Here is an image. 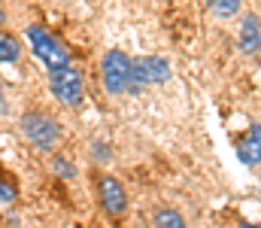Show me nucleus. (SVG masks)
Wrapping results in <instances>:
<instances>
[{"instance_id":"obj_1","label":"nucleus","mask_w":261,"mask_h":228,"mask_svg":"<svg viewBox=\"0 0 261 228\" xmlns=\"http://www.w3.org/2000/svg\"><path fill=\"white\" fill-rule=\"evenodd\" d=\"M28 40H31V46H34V55L49 67V73L70 67V52L64 49V43H58L46 28L31 24V28H28Z\"/></svg>"},{"instance_id":"obj_2","label":"nucleus","mask_w":261,"mask_h":228,"mask_svg":"<svg viewBox=\"0 0 261 228\" xmlns=\"http://www.w3.org/2000/svg\"><path fill=\"white\" fill-rule=\"evenodd\" d=\"M100 76H103L107 91H113V94L128 91V88H134V58H128L119 49H110L100 61Z\"/></svg>"},{"instance_id":"obj_3","label":"nucleus","mask_w":261,"mask_h":228,"mask_svg":"<svg viewBox=\"0 0 261 228\" xmlns=\"http://www.w3.org/2000/svg\"><path fill=\"white\" fill-rule=\"evenodd\" d=\"M21 131L40 149H52L58 143V137H61V125L49 113H40V110H31V113L21 116Z\"/></svg>"},{"instance_id":"obj_4","label":"nucleus","mask_w":261,"mask_h":228,"mask_svg":"<svg viewBox=\"0 0 261 228\" xmlns=\"http://www.w3.org/2000/svg\"><path fill=\"white\" fill-rule=\"evenodd\" d=\"M49 88H52V94L61 104H79L82 100V91H85V76L79 73L76 67L55 70V73L49 76Z\"/></svg>"},{"instance_id":"obj_5","label":"nucleus","mask_w":261,"mask_h":228,"mask_svg":"<svg viewBox=\"0 0 261 228\" xmlns=\"http://www.w3.org/2000/svg\"><path fill=\"white\" fill-rule=\"evenodd\" d=\"M97 198H100L103 210H107V213H113V216H119V213H125V210H128L125 186H122L113 173H103V176L97 180Z\"/></svg>"},{"instance_id":"obj_6","label":"nucleus","mask_w":261,"mask_h":228,"mask_svg":"<svg viewBox=\"0 0 261 228\" xmlns=\"http://www.w3.org/2000/svg\"><path fill=\"white\" fill-rule=\"evenodd\" d=\"M170 79V64L164 58H155V55H143L134 61V82L140 85H158V82H167Z\"/></svg>"},{"instance_id":"obj_7","label":"nucleus","mask_w":261,"mask_h":228,"mask_svg":"<svg viewBox=\"0 0 261 228\" xmlns=\"http://www.w3.org/2000/svg\"><path fill=\"white\" fill-rule=\"evenodd\" d=\"M237 43H240V52H243V55H258V49H261V21H258V15H246V18H243Z\"/></svg>"},{"instance_id":"obj_8","label":"nucleus","mask_w":261,"mask_h":228,"mask_svg":"<svg viewBox=\"0 0 261 228\" xmlns=\"http://www.w3.org/2000/svg\"><path fill=\"white\" fill-rule=\"evenodd\" d=\"M237 155H240L243 164H258L261 161V125H252V128L240 137Z\"/></svg>"},{"instance_id":"obj_9","label":"nucleus","mask_w":261,"mask_h":228,"mask_svg":"<svg viewBox=\"0 0 261 228\" xmlns=\"http://www.w3.org/2000/svg\"><path fill=\"white\" fill-rule=\"evenodd\" d=\"M152 222H155V228H189L186 219H182L173 207H158V210L152 213Z\"/></svg>"},{"instance_id":"obj_10","label":"nucleus","mask_w":261,"mask_h":228,"mask_svg":"<svg viewBox=\"0 0 261 228\" xmlns=\"http://www.w3.org/2000/svg\"><path fill=\"white\" fill-rule=\"evenodd\" d=\"M18 55H21V46H18V40H15L12 34L0 31V64L18 61Z\"/></svg>"},{"instance_id":"obj_11","label":"nucleus","mask_w":261,"mask_h":228,"mask_svg":"<svg viewBox=\"0 0 261 228\" xmlns=\"http://www.w3.org/2000/svg\"><path fill=\"white\" fill-rule=\"evenodd\" d=\"M206 3L219 18H231V15L240 12V0H206Z\"/></svg>"},{"instance_id":"obj_12","label":"nucleus","mask_w":261,"mask_h":228,"mask_svg":"<svg viewBox=\"0 0 261 228\" xmlns=\"http://www.w3.org/2000/svg\"><path fill=\"white\" fill-rule=\"evenodd\" d=\"M52 167H55V173H61V176H73L76 170H73V164L70 161H61V158H55L52 161Z\"/></svg>"},{"instance_id":"obj_13","label":"nucleus","mask_w":261,"mask_h":228,"mask_svg":"<svg viewBox=\"0 0 261 228\" xmlns=\"http://www.w3.org/2000/svg\"><path fill=\"white\" fill-rule=\"evenodd\" d=\"M0 201H3V204H9V201H15V189H12V186H6L3 180H0Z\"/></svg>"},{"instance_id":"obj_14","label":"nucleus","mask_w":261,"mask_h":228,"mask_svg":"<svg viewBox=\"0 0 261 228\" xmlns=\"http://www.w3.org/2000/svg\"><path fill=\"white\" fill-rule=\"evenodd\" d=\"M94 152H97V158H100V161H107V158H110V146H103V143H94Z\"/></svg>"},{"instance_id":"obj_15","label":"nucleus","mask_w":261,"mask_h":228,"mask_svg":"<svg viewBox=\"0 0 261 228\" xmlns=\"http://www.w3.org/2000/svg\"><path fill=\"white\" fill-rule=\"evenodd\" d=\"M6 113V100H3V94H0V116Z\"/></svg>"},{"instance_id":"obj_16","label":"nucleus","mask_w":261,"mask_h":228,"mask_svg":"<svg viewBox=\"0 0 261 228\" xmlns=\"http://www.w3.org/2000/svg\"><path fill=\"white\" fill-rule=\"evenodd\" d=\"M3 21H6V12H3V9H0V24H3Z\"/></svg>"},{"instance_id":"obj_17","label":"nucleus","mask_w":261,"mask_h":228,"mask_svg":"<svg viewBox=\"0 0 261 228\" xmlns=\"http://www.w3.org/2000/svg\"><path fill=\"white\" fill-rule=\"evenodd\" d=\"M258 189H261V176H258Z\"/></svg>"}]
</instances>
